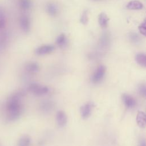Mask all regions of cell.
<instances>
[{"instance_id":"cell-24","label":"cell","mask_w":146,"mask_h":146,"mask_svg":"<svg viewBox=\"0 0 146 146\" xmlns=\"http://www.w3.org/2000/svg\"><path fill=\"white\" fill-rule=\"evenodd\" d=\"M88 13L87 10H85L84 11H83V13H82L80 19V21L82 24H86L88 22Z\"/></svg>"},{"instance_id":"cell-7","label":"cell","mask_w":146,"mask_h":146,"mask_svg":"<svg viewBox=\"0 0 146 146\" xmlns=\"http://www.w3.org/2000/svg\"><path fill=\"white\" fill-rule=\"evenodd\" d=\"M55 47L52 44H45L38 47L35 50V53L37 55H44L53 52Z\"/></svg>"},{"instance_id":"cell-9","label":"cell","mask_w":146,"mask_h":146,"mask_svg":"<svg viewBox=\"0 0 146 146\" xmlns=\"http://www.w3.org/2000/svg\"><path fill=\"white\" fill-rule=\"evenodd\" d=\"M56 121L59 127H64L67 123L66 113L63 111H58L56 114Z\"/></svg>"},{"instance_id":"cell-10","label":"cell","mask_w":146,"mask_h":146,"mask_svg":"<svg viewBox=\"0 0 146 146\" xmlns=\"http://www.w3.org/2000/svg\"><path fill=\"white\" fill-rule=\"evenodd\" d=\"M110 42V36L108 33H103L99 39V47L102 49L108 47Z\"/></svg>"},{"instance_id":"cell-3","label":"cell","mask_w":146,"mask_h":146,"mask_svg":"<svg viewBox=\"0 0 146 146\" xmlns=\"http://www.w3.org/2000/svg\"><path fill=\"white\" fill-rule=\"evenodd\" d=\"M106 72V67L104 65L99 66L92 75L91 82L94 84L99 83L104 78Z\"/></svg>"},{"instance_id":"cell-12","label":"cell","mask_w":146,"mask_h":146,"mask_svg":"<svg viewBox=\"0 0 146 146\" xmlns=\"http://www.w3.org/2000/svg\"><path fill=\"white\" fill-rule=\"evenodd\" d=\"M39 66L36 62H31L25 66L26 71L30 74H35L39 71Z\"/></svg>"},{"instance_id":"cell-23","label":"cell","mask_w":146,"mask_h":146,"mask_svg":"<svg viewBox=\"0 0 146 146\" xmlns=\"http://www.w3.org/2000/svg\"><path fill=\"white\" fill-rule=\"evenodd\" d=\"M137 91L139 94L143 97L146 96V86L144 83L140 84L137 87Z\"/></svg>"},{"instance_id":"cell-15","label":"cell","mask_w":146,"mask_h":146,"mask_svg":"<svg viewBox=\"0 0 146 146\" xmlns=\"http://www.w3.org/2000/svg\"><path fill=\"white\" fill-rule=\"evenodd\" d=\"M136 62L143 67H146V55L143 52H140L136 54L135 56Z\"/></svg>"},{"instance_id":"cell-21","label":"cell","mask_w":146,"mask_h":146,"mask_svg":"<svg viewBox=\"0 0 146 146\" xmlns=\"http://www.w3.org/2000/svg\"><path fill=\"white\" fill-rule=\"evenodd\" d=\"M128 38L130 41L135 44H138L140 42V38L139 35L135 33H130L128 34Z\"/></svg>"},{"instance_id":"cell-8","label":"cell","mask_w":146,"mask_h":146,"mask_svg":"<svg viewBox=\"0 0 146 146\" xmlns=\"http://www.w3.org/2000/svg\"><path fill=\"white\" fill-rule=\"evenodd\" d=\"M19 26L22 30L25 33H28L31 27V22L27 15H22L19 18Z\"/></svg>"},{"instance_id":"cell-4","label":"cell","mask_w":146,"mask_h":146,"mask_svg":"<svg viewBox=\"0 0 146 146\" xmlns=\"http://www.w3.org/2000/svg\"><path fill=\"white\" fill-rule=\"evenodd\" d=\"M94 107V104L92 102H88L80 108V113L81 117L83 119H87L88 118L92 111V110Z\"/></svg>"},{"instance_id":"cell-13","label":"cell","mask_w":146,"mask_h":146,"mask_svg":"<svg viewBox=\"0 0 146 146\" xmlns=\"http://www.w3.org/2000/svg\"><path fill=\"white\" fill-rule=\"evenodd\" d=\"M127 8L129 10H139L143 9L144 6L141 2L137 0H133L129 1L127 6Z\"/></svg>"},{"instance_id":"cell-26","label":"cell","mask_w":146,"mask_h":146,"mask_svg":"<svg viewBox=\"0 0 146 146\" xmlns=\"http://www.w3.org/2000/svg\"><path fill=\"white\" fill-rule=\"evenodd\" d=\"M138 146H146V142L144 138L140 139L138 143Z\"/></svg>"},{"instance_id":"cell-20","label":"cell","mask_w":146,"mask_h":146,"mask_svg":"<svg viewBox=\"0 0 146 146\" xmlns=\"http://www.w3.org/2000/svg\"><path fill=\"white\" fill-rule=\"evenodd\" d=\"M31 143V138L28 135H23L19 138L18 141V146H29Z\"/></svg>"},{"instance_id":"cell-25","label":"cell","mask_w":146,"mask_h":146,"mask_svg":"<svg viewBox=\"0 0 146 146\" xmlns=\"http://www.w3.org/2000/svg\"><path fill=\"white\" fill-rule=\"evenodd\" d=\"M146 26H145V21H144V22H143V23H141V25L139 26V30L140 31V33L143 35H145V33H146Z\"/></svg>"},{"instance_id":"cell-19","label":"cell","mask_w":146,"mask_h":146,"mask_svg":"<svg viewBox=\"0 0 146 146\" xmlns=\"http://www.w3.org/2000/svg\"><path fill=\"white\" fill-rule=\"evenodd\" d=\"M56 43L60 48L65 47L67 44V39L65 34H60L56 39Z\"/></svg>"},{"instance_id":"cell-18","label":"cell","mask_w":146,"mask_h":146,"mask_svg":"<svg viewBox=\"0 0 146 146\" xmlns=\"http://www.w3.org/2000/svg\"><path fill=\"white\" fill-rule=\"evenodd\" d=\"M6 23V17L5 9L0 6V32L5 28Z\"/></svg>"},{"instance_id":"cell-14","label":"cell","mask_w":146,"mask_h":146,"mask_svg":"<svg viewBox=\"0 0 146 146\" xmlns=\"http://www.w3.org/2000/svg\"><path fill=\"white\" fill-rule=\"evenodd\" d=\"M136 120L139 127L143 128L145 127L146 119L145 114L143 111H139L136 117Z\"/></svg>"},{"instance_id":"cell-6","label":"cell","mask_w":146,"mask_h":146,"mask_svg":"<svg viewBox=\"0 0 146 146\" xmlns=\"http://www.w3.org/2000/svg\"><path fill=\"white\" fill-rule=\"evenodd\" d=\"M122 101L128 109L133 108L136 106V101L135 98L128 94H123L121 95Z\"/></svg>"},{"instance_id":"cell-16","label":"cell","mask_w":146,"mask_h":146,"mask_svg":"<svg viewBox=\"0 0 146 146\" xmlns=\"http://www.w3.org/2000/svg\"><path fill=\"white\" fill-rule=\"evenodd\" d=\"M0 33V50H4L7 45L9 41V36L7 33L5 31H1Z\"/></svg>"},{"instance_id":"cell-27","label":"cell","mask_w":146,"mask_h":146,"mask_svg":"<svg viewBox=\"0 0 146 146\" xmlns=\"http://www.w3.org/2000/svg\"><path fill=\"white\" fill-rule=\"evenodd\" d=\"M0 146H1V145H0Z\"/></svg>"},{"instance_id":"cell-11","label":"cell","mask_w":146,"mask_h":146,"mask_svg":"<svg viewBox=\"0 0 146 146\" xmlns=\"http://www.w3.org/2000/svg\"><path fill=\"white\" fill-rule=\"evenodd\" d=\"M46 10L47 13L52 17L56 16L59 12L58 6L53 2H50L47 3L46 6Z\"/></svg>"},{"instance_id":"cell-5","label":"cell","mask_w":146,"mask_h":146,"mask_svg":"<svg viewBox=\"0 0 146 146\" xmlns=\"http://www.w3.org/2000/svg\"><path fill=\"white\" fill-rule=\"evenodd\" d=\"M55 107V103L51 100H45L40 102L39 110L41 112L47 114L51 112Z\"/></svg>"},{"instance_id":"cell-22","label":"cell","mask_w":146,"mask_h":146,"mask_svg":"<svg viewBox=\"0 0 146 146\" xmlns=\"http://www.w3.org/2000/svg\"><path fill=\"white\" fill-rule=\"evenodd\" d=\"M20 7L24 10H29L32 6V3L30 0H20Z\"/></svg>"},{"instance_id":"cell-2","label":"cell","mask_w":146,"mask_h":146,"mask_svg":"<svg viewBox=\"0 0 146 146\" xmlns=\"http://www.w3.org/2000/svg\"><path fill=\"white\" fill-rule=\"evenodd\" d=\"M28 90L34 95L38 96L45 95L49 92L48 87L36 83L30 84L28 86Z\"/></svg>"},{"instance_id":"cell-1","label":"cell","mask_w":146,"mask_h":146,"mask_svg":"<svg viewBox=\"0 0 146 146\" xmlns=\"http://www.w3.org/2000/svg\"><path fill=\"white\" fill-rule=\"evenodd\" d=\"M25 95L23 90H18L12 94L8 99L6 104L7 116L8 121L17 120L22 113V99Z\"/></svg>"},{"instance_id":"cell-17","label":"cell","mask_w":146,"mask_h":146,"mask_svg":"<svg viewBox=\"0 0 146 146\" xmlns=\"http://www.w3.org/2000/svg\"><path fill=\"white\" fill-rule=\"evenodd\" d=\"M108 21L109 19L106 14L102 13L99 15L98 23L101 27L106 28L108 25Z\"/></svg>"}]
</instances>
